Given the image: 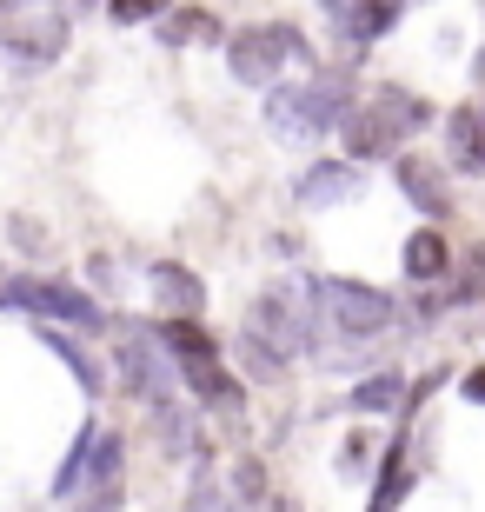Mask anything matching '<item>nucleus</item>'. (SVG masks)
<instances>
[{"label": "nucleus", "mask_w": 485, "mask_h": 512, "mask_svg": "<svg viewBox=\"0 0 485 512\" xmlns=\"http://www.w3.org/2000/svg\"><path fill=\"white\" fill-rule=\"evenodd\" d=\"M153 340L173 353V366H180V380L193 386V393L213 406V413H240L246 406V380H233L220 366V346H213V333L206 326H193L187 313H173V320H160V333Z\"/></svg>", "instance_id": "f257e3e1"}, {"label": "nucleus", "mask_w": 485, "mask_h": 512, "mask_svg": "<svg viewBox=\"0 0 485 512\" xmlns=\"http://www.w3.org/2000/svg\"><path fill=\"white\" fill-rule=\"evenodd\" d=\"M426 120H432V107H426L419 94H406V87H379V94L366 100V107H353L339 127H346V153L366 167V160H386V153H399V140H412Z\"/></svg>", "instance_id": "f03ea898"}, {"label": "nucleus", "mask_w": 485, "mask_h": 512, "mask_svg": "<svg viewBox=\"0 0 485 512\" xmlns=\"http://www.w3.org/2000/svg\"><path fill=\"white\" fill-rule=\"evenodd\" d=\"M319 313H326L319 280H293V286H266L246 313V326L260 340H273L286 360H306V353H319Z\"/></svg>", "instance_id": "7ed1b4c3"}, {"label": "nucleus", "mask_w": 485, "mask_h": 512, "mask_svg": "<svg viewBox=\"0 0 485 512\" xmlns=\"http://www.w3.org/2000/svg\"><path fill=\"white\" fill-rule=\"evenodd\" d=\"M346 114H353V107H346V87H333V80H313V87H273V94H266V127H273V140H286V147L326 140Z\"/></svg>", "instance_id": "20e7f679"}, {"label": "nucleus", "mask_w": 485, "mask_h": 512, "mask_svg": "<svg viewBox=\"0 0 485 512\" xmlns=\"http://www.w3.org/2000/svg\"><path fill=\"white\" fill-rule=\"evenodd\" d=\"M286 60L313 67V40L299 34V27H246V34L226 47V67H233L240 87H273Z\"/></svg>", "instance_id": "39448f33"}, {"label": "nucleus", "mask_w": 485, "mask_h": 512, "mask_svg": "<svg viewBox=\"0 0 485 512\" xmlns=\"http://www.w3.org/2000/svg\"><path fill=\"white\" fill-rule=\"evenodd\" d=\"M7 300L20 313H34V320H60V326H80V333H100L107 326V313L87 293H74V286H60V280H34V273H14L7 280Z\"/></svg>", "instance_id": "423d86ee"}, {"label": "nucleus", "mask_w": 485, "mask_h": 512, "mask_svg": "<svg viewBox=\"0 0 485 512\" xmlns=\"http://www.w3.org/2000/svg\"><path fill=\"white\" fill-rule=\"evenodd\" d=\"M319 300H326V320H333L346 340H366V333L392 326V300L366 280H339L333 273V280H319Z\"/></svg>", "instance_id": "0eeeda50"}, {"label": "nucleus", "mask_w": 485, "mask_h": 512, "mask_svg": "<svg viewBox=\"0 0 485 512\" xmlns=\"http://www.w3.org/2000/svg\"><path fill=\"white\" fill-rule=\"evenodd\" d=\"M113 360H120V386H127L133 399H147V406H167L173 399V373H180L173 353H160V346H147V340H127Z\"/></svg>", "instance_id": "6e6552de"}, {"label": "nucleus", "mask_w": 485, "mask_h": 512, "mask_svg": "<svg viewBox=\"0 0 485 512\" xmlns=\"http://www.w3.org/2000/svg\"><path fill=\"white\" fill-rule=\"evenodd\" d=\"M120 453H127V439L120 433H100L94 459H87V479H80V512H120Z\"/></svg>", "instance_id": "1a4fd4ad"}, {"label": "nucleus", "mask_w": 485, "mask_h": 512, "mask_svg": "<svg viewBox=\"0 0 485 512\" xmlns=\"http://www.w3.org/2000/svg\"><path fill=\"white\" fill-rule=\"evenodd\" d=\"M0 47H7L14 60H27V67H47V60L67 54V20L60 14H27V20H14V27L0 34Z\"/></svg>", "instance_id": "9d476101"}, {"label": "nucleus", "mask_w": 485, "mask_h": 512, "mask_svg": "<svg viewBox=\"0 0 485 512\" xmlns=\"http://www.w3.org/2000/svg\"><path fill=\"white\" fill-rule=\"evenodd\" d=\"M359 187H366V180H359L353 160H319V167L299 173L293 200H299V207H339V200H353Z\"/></svg>", "instance_id": "9b49d317"}, {"label": "nucleus", "mask_w": 485, "mask_h": 512, "mask_svg": "<svg viewBox=\"0 0 485 512\" xmlns=\"http://www.w3.org/2000/svg\"><path fill=\"white\" fill-rule=\"evenodd\" d=\"M399 187H406V200H412L419 213H432V220H446L452 193H446V180H439V167H432V160L406 153V160H399Z\"/></svg>", "instance_id": "f8f14e48"}, {"label": "nucleus", "mask_w": 485, "mask_h": 512, "mask_svg": "<svg viewBox=\"0 0 485 512\" xmlns=\"http://www.w3.org/2000/svg\"><path fill=\"white\" fill-rule=\"evenodd\" d=\"M399 14H406V0H353L346 7V40L353 47H373V40H386L399 27Z\"/></svg>", "instance_id": "ddd939ff"}, {"label": "nucleus", "mask_w": 485, "mask_h": 512, "mask_svg": "<svg viewBox=\"0 0 485 512\" xmlns=\"http://www.w3.org/2000/svg\"><path fill=\"white\" fill-rule=\"evenodd\" d=\"M34 326H40V346H47V353H54V360H60V366H67V373H74V380H80V393L94 399L100 386H107V373H100V366L87 360V346H80L74 333H54V326H47V320H34Z\"/></svg>", "instance_id": "4468645a"}, {"label": "nucleus", "mask_w": 485, "mask_h": 512, "mask_svg": "<svg viewBox=\"0 0 485 512\" xmlns=\"http://www.w3.org/2000/svg\"><path fill=\"white\" fill-rule=\"evenodd\" d=\"M147 280H153V293L173 306V313H200L206 306V286H200V273H187V266H173V260H153L147 266Z\"/></svg>", "instance_id": "2eb2a0df"}, {"label": "nucleus", "mask_w": 485, "mask_h": 512, "mask_svg": "<svg viewBox=\"0 0 485 512\" xmlns=\"http://www.w3.org/2000/svg\"><path fill=\"white\" fill-rule=\"evenodd\" d=\"M446 140H452V167H466V173H485V114L479 107H459V114L446 120Z\"/></svg>", "instance_id": "dca6fc26"}, {"label": "nucleus", "mask_w": 485, "mask_h": 512, "mask_svg": "<svg viewBox=\"0 0 485 512\" xmlns=\"http://www.w3.org/2000/svg\"><path fill=\"white\" fill-rule=\"evenodd\" d=\"M160 40L167 47H213L220 40V20L206 14V7H167L160 14Z\"/></svg>", "instance_id": "f3484780"}, {"label": "nucleus", "mask_w": 485, "mask_h": 512, "mask_svg": "<svg viewBox=\"0 0 485 512\" xmlns=\"http://www.w3.org/2000/svg\"><path fill=\"white\" fill-rule=\"evenodd\" d=\"M412 493V439L399 433L386 446V473H379V493H373V512H399V499Z\"/></svg>", "instance_id": "a211bd4d"}, {"label": "nucleus", "mask_w": 485, "mask_h": 512, "mask_svg": "<svg viewBox=\"0 0 485 512\" xmlns=\"http://www.w3.org/2000/svg\"><path fill=\"white\" fill-rule=\"evenodd\" d=\"M452 266V247H446V233H432V227H419L406 240V280H439Z\"/></svg>", "instance_id": "6ab92c4d"}, {"label": "nucleus", "mask_w": 485, "mask_h": 512, "mask_svg": "<svg viewBox=\"0 0 485 512\" xmlns=\"http://www.w3.org/2000/svg\"><path fill=\"white\" fill-rule=\"evenodd\" d=\"M153 419H160V439H167V453L173 459H206V446H200V426H193L187 413H180V406H153Z\"/></svg>", "instance_id": "aec40b11"}, {"label": "nucleus", "mask_w": 485, "mask_h": 512, "mask_svg": "<svg viewBox=\"0 0 485 512\" xmlns=\"http://www.w3.org/2000/svg\"><path fill=\"white\" fill-rule=\"evenodd\" d=\"M94 446H100V433H94V419H87V426L74 433V453H67V466L54 473V493H60V499H74V493H80V479H87V459H94Z\"/></svg>", "instance_id": "412c9836"}, {"label": "nucleus", "mask_w": 485, "mask_h": 512, "mask_svg": "<svg viewBox=\"0 0 485 512\" xmlns=\"http://www.w3.org/2000/svg\"><path fill=\"white\" fill-rule=\"evenodd\" d=\"M399 399H406V380H399V373H373V380L353 386L359 413H399Z\"/></svg>", "instance_id": "4be33fe9"}, {"label": "nucleus", "mask_w": 485, "mask_h": 512, "mask_svg": "<svg viewBox=\"0 0 485 512\" xmlns=\"http://www.w3.org/2000/svg\"><path fill=\"white\" fill-rule=\"evenodd\" d=\"M173 0H107V20L113 27H140V20H160Z\"/></svg>", "instance_id": "5701e85b"}, {"label": "nucleus", "mask_w": 485, "mask_h": 512, "mask_svg": "<svg viewBox=\"0 0 485 512\" xmlns=\"http://www.w3.org/2000/svg\"><path fill=\"white\" fill-rule=\"evenodd\" d=\"M187 512H226L220 486H213V473H206V459H200V473H193V493H187Z\"/></svg>", "instance_id": "b1692460"}, {"label": "nucleus", "mask_w": 485, "mask_h": 512, "mask_svg": "<svg viewBox=\"0 0 485 512\" xmlns=\"http://www.w3.org/2000/svg\"><path fill=\"white\" fill-rule=\"evenodd\" d=\"M233 493L253 499V506L266 499V466H260V459H240V466H233Z\"/></svg>", "instance_id": "393cba45"}, {"label": "nucleus", "mask_w": 485, "mask_h": 512, "mask_svg": "<svg viewBox=\"0 0 485 512\" xmlns=\"http://www.w3.org/2000/svg\"><path fill=\"white\" fill-rule=\"evenodd\" d=\"M366 459H373V439L353 433L346 446H339V479H359V473H366Z\"/></svg>", "instance_id": "a878e982"}, {"label": "nucleus", "mask_w": 485, "mask_h": 512, "mask_svg": "<svg viewBox=\"0 0 485 512\" xmlns=\"http://www.w3.org/2000/svg\"><path fill=\"white\" fill-rule=\"evenodd\" d=\"M466 399H479V406H485V366H479V373H466Z\"/></svg>", "instance_id": "bb28decb"}, {"label": "nucleus", "mask_w": 485, "mask_h": 512, "mask_svg": "<svg viewBox=\"0 0 485 512\" xmlns=\"http://www.w3.org/2000/svg\"><path fill=\"white\" fill-rule=\"evenodd\" d=\"M7 280H14V273H7V266H0V306H14V300H7Z\"/></svg>", "instance_id": "cd10ccee"}, {"label": "nucleus", "mask_w": 485, "mask_h": 512, "mask_svg": "<svg viewBox=\"0 0 485 512\" xmlns=\"http://www.w3.org/2000/svg\"><path fill=\"white\" fill-rule=\"evenodd\" d=\"M319 7H339V0H319Z\"/></svg>", "instance_id": "c85d7f7f"}]
</instances>
